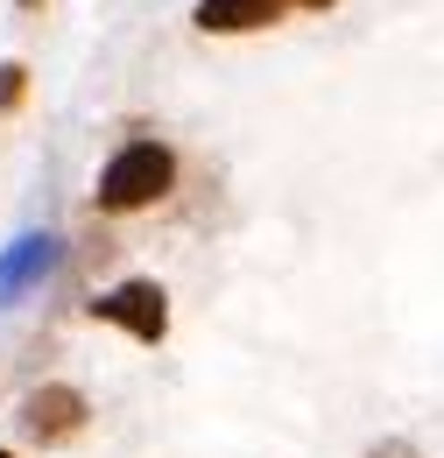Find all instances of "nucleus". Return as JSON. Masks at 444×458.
<instances>
[{"instance_id": "obj_1", "label": "nucleus", "mask_w": 444, "mask_h": 458, "mask_svg": "<svg viewBox=\"0 0 444 458\" xmlns=\"http://www.w3.org/2000/svg\"><path fill=\"white\" fill-rule=\"evenodd\" d=\"M176 148L169 141H156V134H141V141H127V148H113L107 170H99V212H149V205H163L169 191H176Z\"/></svg>"}, {"instance_id": "obj_2", "label": "nucleus", "mask_w": 444, "mask_h": 458, "mask_svg": "<svg viewBox=\"0 0 444 458\" xmlns=\"http://www.w3.org/2000/svg\"><path fill=\"white\" fill-rule=\"evenodd\" d=\"M92 318L113 325V332H127V339H141V345H163L169 339V289L156 276H127V283L92 296Z\"/></svg>"}, {"instance_id": "obj_3", "label": "nucleus", "mask_w": 444, "mask_h": 458, "mask_svg": "<svg viewBox=\"0 0 444 458\" xmlns=\"http://www.w3.org/2000/svg\"><path fill=\"white\" fill-rule=\"evenodd\" d=\"M21 437L29 445H43V452H56V445H71V437H85V423H92V402H85V388H71V381H36L29 395H21Z\"/></svg>"}, {"instance_id": "obj_4", "label": "nucleus", "mask_w": 444, "mask_h": 458, "mask_svg": "<svg viewBox=\"0 0 444 458\" xmlns=\"http://www.w3.org/2000/svg\"><path fill=\"white\" fill-rule=\"evenodd\" d=\"M289 7L296 0H198L191 7V29L198 36H261V29H276Z\"/></svg>"}, {"instance_id": "obj_5", "label": "nucleus", "mask_w": 444, "mask_h": 458, "mask_svg": "<svg viewBox=\"0 0 444 458\" xmlns=\"http://www.w3.org/2000/svg\"><path fill=\"white\" fill-rule=\"evenodd\" d=\"M56 254H64V247H56L50 233H21V240L0 254V303L29 296V289H36V283H43V276L56 268Z\"/></svg>"}, {"instance_id": "obj_6", "label": "nucleus", "mask_w": 444, "mask_h": 458, "mask_svg": "<svg viewBox=\"0 0 444 458\" xmlns=\"http://www.w3.org/2000/svg\"><path fill=\"white\" fill-rule=\"evenodd\" d=\"M21 99H29V64L7 57V64H0V114H14Z\"/></svg>"}, {"instance_id": "obj_7", "label": "nucleus", "mask_w": 444, "mask_h": 458, "mask_svg": "<svg viewBox=\"0 0 444 458\" xmlns=\"http://www.w3.org/2000/svg\"><path fill=\"white\" fill-rule=\"evenodd\" d=\"M367 458H423V452H416L409 437H374V445H367Z\"/></svg>"}, {"instance_id": "obj_8", "label": "nucleus", "mask_w": 444, "mask_h": 458, "mask_svg": "<svg viewBox=\"0 0 444 458\" xmlns=\"http://www.w3.org/2000/svg\"><path fill=\"white\" fill-rule=\"evenodd\" d=\"M296 7H332V0H296Z\"/></svg>"}, {"instance_id": "obj_9", "label": "nucleus", "mask_w": 444, "mask_h": 458, "mask_svg": "<svg viewBox=\"0 0 444 458\" xmlns=\"http://www.w3.org/2000/svg\"><path fill=\"white\" fill-rule=\"evenodd\" d=\"M21 7H43V0H21Z\"/></svg>"}, {"instance_id": "obj_10", "label": "nucleus", "mask_w": 444, "mask_h": 458, "mask_svg": "<svg viewBox=\"0 0 444 458\" xmlns=\"http://www.w3.org/2000/svg\"><path fill=\"white\" fill-rule=\"evenodd\" d=\"M0 458H14V452H7V445H0Z\"/></svg>"}]
</instances>
